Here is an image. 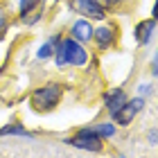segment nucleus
Returning <instances> with one entry per match:
<instances>
[{
  "label": "nucleus",
  "mask_w": 158,
  "mask_h": 158,
  "mask_svg": "<svg viewBox=\"0 0 158 158\" xmlns=\"http://www.w3.org/2000/svg\"><path fill=\"white\" fill-rule=\"evenodd\" d=\"M63 93H66V86L59 84V81L43 84L41 88H36L30 95L32 111H36V113H50V111H54L56 106H59V102H61Z\"/></svg>",
  "instance_id": "1"
},
{
  "label": "nucleus",
  "mask_w": 158,
  "mask_h": 158,
  "mask_svg": "<svg viewBox=\"0 0 158 158\" xmlns=\"http://www.w3.org/2000/svg\"><path fill=\"white\" fill-rule=\"evenodd\" d=\"M66 145L75 147V149H81V152L99 154L104 149V140L99 138L90 127H81V129H77V131H75V135L66 138Z\"/></svg>",
  "instance_id": "2"
},
{
  "label": "nucleus",
  "mask_w": 158,
  "mask_h": 158,
  "mask_svg": "<svg viewBox=\"0 0 158 158\" xmlns=\"http://www.w3.org/2000/svg\"><path fill=\"white\" fill-rule=\"evenodd\" d=\"M120 39V30L115 23H104V20H99V25L93 30V41L97 48V52H109V50L115 48V43Z\"/></svg>",
  "instance_id": "3"
},
{
  "label": "nucleus",
  "mask_w": 158,
  "mask_h": 158,
  "mask_svg": "<svg viewBox=\"0 0 158 158\" xmlns=\"http://www.w3.org/2000/svg\"><path fill=\"white\" fill-rule=\"evenodd\" d=\"M63 52H66V66L70 68H86L90 63L88 48L75 41L73 36H63Z\"/></svg>",
  "instance_id": "4"
},
{
  "label": "nucleus",
  "mask_w": 158,
  "mask_h": 158,
  "mask_svg": "<svg viewBox=\"0 0 158 158\" xmlns=\"http://www.w3.org/2000/svg\"><path fill=\"white\" fill-rule=\"evenodd\" d=\"M68 9L77 14L81 18H90V20H106V9L97 0H66Z\"/></svg>",
  "instance_id": "5"
},
{
  "label": "nucleus",
  "mask_w": 158,
  "mask_h": 158,
  "mask_svg": "<svg viewBox=\"0 0 158 158\" xmlns=\"http://www.w3.org/2000/svg\"><path fill=\"white\" fill-rule=\"evenodd\" d=\"M145 106H147V97H140V95H135V97H129L127 102H124V106L113 115L111 120L115 122L118 127H129L133 122V118L138 115L140 111H145Z\"/></svg>",
  "instance_id": "6"
},
{
  "label": "nucleus",
  "mask_w": 158,
  "mask_h": 158,
  "mask_svg": "<svg viewBox=\"0 0 158 158\" xmlns=\"http://www.w3.org/2000/svg\"><path fill=\"white\" fill-rule=\"evenodd\" d=\"M93 30H95V25H93L90 18H77L75 23L70 25V34L68 36H73L75 41L88 45V43L93 41Z\"/></svg>",
  "instance_id": "7"
},
{
  "label": "nucleus",
  "mask_w": 158,
  "mask_h": 158,
  "mask_svg": "<svg viewBox=\"0 0 158 158\" xmlns=\"http://www.w3.org/2000/svg\"><path fill=\"white\" fill-rule=\"evenodd\" d=\"M102 99H104L106 111H109V118H113L122 106H124V102L129 99V95L124 93V88H111V90H106L104 95H102Z\"/></svg>",
  "instance_id": "8"
},
{
  "label": "nucleus",
  "mask_w": 158,
  "mask_h": 158,
  "mask_svg": "<svg viewBox=\"0 0 158 158\" xmlns=\"http://www.w3.org/2000/svg\"><path fill=\"white\" fill-rule=\"evenodd\" d=\"M135 43L138 45H149V43L154 41V34H156V18H145L140 20L138 25H135Z\"/></svg>",
  "instance_id": "9"
},
{
  "label": "nucleus",
  "mask_w": 158,
  "mask_h": 158,
  "mask_svg": "<svg viewBox=\"0 0 158 158\" xmlns=\"http://www.w3.org/2000/svg\"><path fill=\"white\" fill-rule=\"evenodd\" d=\"M43 7V0H18V18L23 20V23L32 25L36 18H32L34 14Z\"/></svg>",
  "instance_id": "10"
},
{
  "label": "nucleus",
  "mask_w": 158,
  "mask_h": 158,
  "mask_svg": "<svg viewBox=\"0 0 158 158\" xmlns=\"http://www.w3.org/2000/svg\"><path fill=\"white\" fill-rule=\"evenodd\" d=\"M90 129L102 140H111V138H115V133H118V124L113 120H104V122H97V124H90Z\"/></svg>",
  "instance_id": "11"
},
{
  "label": "nucleus",
  "mask_w": 158,
  "mask_h": 158,
  "mask_svg": "<svg viewBox=\"0 0 158 158\" xmlns=\"http://www.w3.org/2000/svg\"><path fill=\"white\" fill-rule=\"evenodd\" d=\"M0 135H20V138H36L34 131H27V129L20 124V122H9L0 129Z\"/></svg>",
  "instance_id": "12"
},
{
  "label": "nucleus",
  "mask_w": 158,
  "mask_h": 158,
  "mask_svg": "<svg viewBox=\"0 0 158 158\" xmlns=\"http://www.w3.org/2000/svg\"><path fill=\"white\" fill-rule=\"evenodd\" d=\"M52 52H54V43H52V41H45V43L36 50V59H39V61H48V59H52Z\"/></svg>",
  "instance_id": "13"
},
{
  "label": "nucleus",
  "mask_w": 158,
  "mask_h": 158,
  "mask_svg": "<svg viewBox=\"0 0 158 158\" xmlns=\"http://www.w3.org/2000/svg\"><path fill=\"white\" fill-rule=\"evenodd\" d=\"M7 30H9V11L0 5V41H5Z\"/></svg>",
  "instance_id": "14"
},
{
  "label": "nucleus",
  "mask_w": 158,
  "mask_h": 158,
  "mask_svg": "<svg viewBox=\"0 0 158 158\" xmlns=\"http://www.w3.org/2000/svg\"><path fill=\"white\" fill-rule=\"evenodd\" d=\"M97 2L102 5L106 11H109V9H113V7H120L122 2H127V0H97Z\"/></svg>",
  "instance_id": "15"
},
{
  "label": "nucleus",
  "mask_w": 158,
  "mask_h": 158,
  "mask_svg": "<svg viewBox=\"0 0 158 158\" xmlns=\"http://www.w3.org/2000/svg\"><path fill=\"white\" fill-rule=\"evenodd\" d=\"M152 93H154V86H152V84H140V86H138V95H140V97H149Z\"/></svg>",
  "instance_id": "16"
},
{
  "label": "nucleus",
  "mask_w": 158,
  "mask_h": 158,
  "mask_svg": "<svg viewBox=\"0 0 158 158\" xmlns=\"http://www.w3.org/2000/svg\"><path fill=\"white\" fill-rule=\"evenodd\" d=\"M147 140H149V145H152V147H156V145H158V135H156V127H152V129H149V133H147Z\"/></svg>",
  "instance_id": "17"
}]
</instances>
